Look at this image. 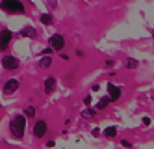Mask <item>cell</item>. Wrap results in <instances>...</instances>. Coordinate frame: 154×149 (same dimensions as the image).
<instances>
[{
  "label": "cell",
  "mask_w": 154,
  "mask_h": 149,
  "mask_svg": "<svg viewBox=\"0 0 154 149\" xmlns=\"http://www.w3.org/2000/svg\"><path fill=\"white\" fill-rule=\"evenodd\" d=\"M20 34H23V36H26V37H35V28H32V26H26L23 32H20Z\"/></svg>",
  "instance_id": "cell-11"
},
{
  "label": "cell",
  "mask_w": 154,
  "mask_h": 149,
  "mask_svg": "<svg viewBox=\"0 0 154 149\" xmlns=\"http://www.w3.org/2000/svg\"><path fill=\"white\" fill-rule=\"evenodd\" d=\"M125 67H126V69H136V67H137V60L128 58V60L125 62Z\"/></svg>",
  "instance_id": "cell-15"
},
{
  "label": "cell",
  "mask_w": 154,
  "mask_h": 149,
  "mask_svg": "<svg viewBox=\"0 0 154 149\" xmlns=\"http://www.w3.org/2000/svg\"><path fill=\"white\" fill-rule=\"evenodd\" d=\"M121 145H123V147H130V145H132V144H130V142H128V140H123V142H121Z\"/></svg>",
  "instance_id": "cell-18"
},
{
  "label": "cell",
  "mask_w": 154,
  "mask_h": 149,
  "mask_svg": "<svg viewBox=\"0 0 154 149\" xmlns=\"http://www.w3.org/2000/svg\"><path fill=\"white\" fill-rule=\"evenodd\" d=\"M41 22H43V24H52V15L50 13L41 15Z\"/></svg>",
  "instance_id": "cell-16"
},
{
  "label": "cell",
  "mask_w": 154,
  "mask_h": 149,
  "mask_svg": "<svg viewBox=\"0 0 154 149\" xmlns=\"http://www.w3.org/2000/svg\"><path fill=\"white\" fill-rule=\"evenodd\" d=\"M54 89H56V78H54V76H48V78L45 80V91H47V93H52Z\"/></svg>",
  "instance_id": "cell-9"
},
{
  "label": "cell",
  "mask_w": 154,
  "mask_h": 149,
  "mask_svg": "<svg viewBox=\"0 0 154 149\" xmlns=\"http://www.w3.org/2000/svg\"><path fill=\"white\" fill-rule=\"evenodd\" d=\"M26 116H28V118H34V116H35V108H34V106H28V108H26Z\"/></svg>",
  "instance_id": "cell-17"
},
{
  "label": "cell",
  "mask_w": 154,
  "mask_h": 149,
  "mask_svg": "<svg viewBox=\"0 0 154 149\" xmlns=\"http://www.w3.org/2000/svg\"><path fill=\"white\" fill-rule=\"evenodd\" d=\"M95 116H97V110H84L82 112V118L84 119H93Z\"/></svg>",
  "instance_id": "cell-13"
},
{
  "label": "cell",
  "mask_w": 154,
  "mask_h": 149,
  "mask_svg": "<svg viewBox=\"0 0 154 149\" xmlns=\"http://www.w3.org/2000/svg\"><path fill=\"white\" fill-rule=\"evenodd\" d=\"M9 41H11V32H9L8 28L2 30V36H0V45H2V50L9 45Z\"/></svg>",
  "instance_id": "cell-8"
},
{
  "label": "cell",
  "mask_w": 154,
  "mask_h": 149,
  "mask_svg": "<svg viewBox=\"0 0 154 149\" xmlns=\"http://www.w3.org/2000/svg\"><path fill=\"white\" fill-rule=\"evenodd\" d=\"M47 131H48L47 121L37 119V121H35V125H34V134H35V138H43V136L47 134Z\"/></svg>",
  "instance_id": "cell-4"
},
{
  "label": "cell",
  "mask_w": 154,
  "mask_h": 149,
  "mask_svg": "<svg viewBox=\"0 0 154 149\" xmlns=\"http://www.w3.org/2000/svg\"><path fill=\"white\" fill-rule=\"evenodd\" d=\"M15 89H19V80H17V78H9L8 82L4 84V89H2V91H4L6 95H11Z\"/></svg>",
  "instance_id": "cell-6"
},
{
  "label": "cell",
  "mask_w": 154,
  "mask_h": 149,
  "mask_svg": "<svg viewBox=\"0 0 154 149\" xmlns=\"http://www.w3.org/2000/svg\"><path fill=\"white\" fill-rule=\"evenodd\" d=\"M2 67H4V69L13 71V69L19 67V60L15 58V56H4V58H2Z\"/></svg>",
  "instance_id": "cell-5"
},
{
  "label": "cell",
  "mask_w": 154,
  "mask_h": 149,
  "mask_svg": "<svg viewBox=\"0 0 154 149\" xmlns=\"http://www.w3.org/2000/svg\"><path fill=\"white\" fill-rule=\"evenodd\" d=\"M109 102H112V99H109V97H104V99H100V101H98L97 108H98V110H102V108H106V106L109 105Z\"/></svg>",
  "instance_id": "cell-12"
},
{
  "label": "cell",
  "mask_w": 154,
  "mask_h": 149,
  "mask_svg": "<svg viewBox=\"0 0 154 149\" xmlns=\"http://www.w3.org/2000/svg\"><path fill=\"white\" fill-rule=\"evenodd\" d=\"M108 93H109V99L112 101H117L121 97V88L115 84H108Z\"/></svg>",
  "instance_id": "cell-7"
},
{
  "label": "cell",
  "mask_w": 154,
  "mask_h": 149,
  "mask_svg": "<svg viewBox=\"0 0 154 149\" xmlns=\"http://www.w3.org/2000/svg\"><path fill=\"white\" fill-rule=\"evenodd\" d=\"M152 36H154V30H152Z\"/></svg>",
  "instance_id": "cell-21"
},
{
  "label": "cell",
  "mask_w": 154,
  "mask_h": 149,
  "mask_svg": "<svg viewBox=\"0 0 154 149\" xmlns=\"http://www.w3.org/2000/svg\"><path fill=\"white\" fill-rule=\"evenodd\" d=\"M48 45H50L54 50H61L65 47V37L61 36V34H54V36L48 39Z\"/></svg>",
  "instance_id": "cell-3"
},
{
  "label": "cell",
  "mask_w": 154,
  "mask_h": 149,
  "mask_svg": "<svg viewBox=\"0 0 154 149\" xmlns=\"http://www.w3.org/2000/svg\"><path fill=\"white\" fill-rule=\"evenodd\" d=\"M143 125H150V118H147V116L143 118Z\"/></svg>",
  "instance_id": "cell-19"
},
{
  "label": "cell",
  "mask_w": 154,
  "mask_h": 149,
  "mask_svg": "<svg viewBox=\"0 0 154 149\" xmlns=\"http://www.w3.org/2000/svg\"><path fill=\"white\" fill-rule=\"evenodd\" d=\"M84 102H85V105H89V102H91V97L85 95V97H84Z\"/></svg>",
  "instance_id": "cell-20"
},
{
  "label": "cell",
  "mask_w": 154,
  "mask_h": 149,
  "mask_svg": "<svg viewBox=\"0 0 154 149\" xmlns=\"http://www.w3.org/2000/svg\"><path fill=\"white\" fill-rule=\"evenodd\" d=\"M52 63V58L50 56H41V60H39V67L41 69H47V67H50Z\"/></svg>",
  "instance_id": "cell-10"
},
{
  "label": "cell",
  "mask_w": 154,
  "mask_h": 149,
  "mask_svg": "<svg viewBox=\"0 0 154 149\" xmlns=\"http://www.w3.org/2000/svg\"><path fill=\"white\" fill-rule=\"evenodd\" d=\"M24 129H26V118L24 116H15L9 121V132H11L15 138H23Z\"/></svg>",
  "instance_id": "cell-1"
},
{
  "label": "cell",
  "mask_w": 154,
  "mask_h": 149,
  "mask_svg": "<svg viewBox=\"0 0 154 149\" xmlns=\"http://www.w3.org/2000/svg\"><path fill=\"white\" fill-rule=\"evenodd\" d=\"M2 9L8 13H24V6L20 0H2Z\"/></svg>",
  "instance_id": "cell-2"
},
{
  "label": "cell",
  "mask_w": 154,
  "mask_h": 149,
  "mask_svg": "<svg viewBox=\"0 0 154 149\" xmlns=\"http://www.w3.org/2000/svg\"><path fill=\"white\" fill-rule=\"evenodd\" d=\"M115 134H117V129H115V127H108V129L104 131V136H106V138H115Z\"/></svg>",
  "instance_id": "cell-14"
}]
</instances>
